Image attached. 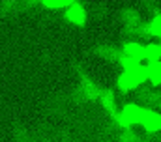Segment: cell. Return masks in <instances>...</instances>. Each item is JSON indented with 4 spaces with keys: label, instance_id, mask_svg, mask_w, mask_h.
<instances>
[{
    "label": "cell",
    "instance_id": "1",
    "mask_svg": "<svg viewBox=\"0 0 161 142\" xmlns=\"http://www.w3.org/2000/svg\"><path fill=\"white\" fill-rule=\"evenodd\" d=\"M120 66L124 68L120 77H118V90L120 92H131V90L139 88L146 80V77H148L146 66H142V64H137V62L122 58Z\"/></svg>",
    "mask_w": 161,
    "mask_h": 142
},
{
    "label": "cell",
    "instance_id": "2",
    "mask_svg": "<svg viewBox=\"0 0 161 142\" xmlns=\"http://www.w3.org/2000/svg\"><path fill=\"white\" fill-rule=\"evenodd\" d=\"M122 23H124V28L129 32V34L133 36H144V21H142V17L137 13V11H133V9H125L124 13H122Z\"/></svg>",
    "mask_w": 161,
    "mask_h": 142
},
{
    "label": "cell",
    "instance_id": "3",
    "mask_svg": "<svg viewBox=\"0 0 161 142\" xmlns=\"http://www.w3.org/2000/svg\"><path fill=\"white\" fill-rule=\"evenodd\" d=\"M139 125H142L148 133H161V114L156 112V110H150V108L142 106V114H141Z\"/></svg>",
    "mask_w": 161,
    "mask_h": 142
},
{
    "label": "cell",
    "instance_id": "4",
    "mask_svg": "<svg viewBox=\"0 0 161 142\" xmlns=\"http://www.w3.org/2000/svg\"><path fill=\"white\" fill-rule=\"evenodd\" d=\"M99 90L101 86H97L90 77L82 75L79 82V94L84 101H97V96H99Z\"/></svg>",
    "mask_w": 161,
    "mask_h": 142
},
{
    "label": "cell",
    "instance_id": "5",
    "mask_svg": "<svg viewBox=\"0 0 161 142\" xmlns=\"http://www.w3.org/2000/svg\"><path fill=\"white\" fill-rule=\"evenodd\" d=\"M66 21L71 23V25H77V26H82L86 23V9L82 8V4L77 2V0H71V4L66 8Z\"/></svg>",
    "mask_w": 161,
    "mask_h": 142
},
{
    "label": "cell",
    "instance_id": "6",
    "mask_svg": "<svg viewBox=\"0 0 161 142\" xmlns=\"http://www.w3.org/2000/svg\"><path fill=\"white\" fill-rule=\"evenodd\" d=\"M120 49H122V58H125V60H131V62H137V64H141L144 60V47L137 41H125Z\"/></svg>",
    "mask_w": 161,
    "mask_h": 142
},
{
    "label": "cell",
    "instance_id": "7",
    "mask_svg": "<svg viewBox=\"0 0 161 142\" xmlns=\"http://www.w3.org/2000/svg\"><path fill=\"white\" fill-rule=\"evenodd\" d=\"M141 99L146 103V108L150 110H159L161 108V92L156 88V86H148V88H142L141 90Z\"/></svg>",
    "mask_w": 161,
    "mask_h": 142
},
{
    "label": "cell",
    "instance_id": "8",
    "mask_svg": "<svg viewBox=\"0 0 161 142\" xmlns=\"http://www.w3.org/2000/svg\"><path fill=\"white\" fill-rule=\"evenodd\" d=\"M97 103L103 106V110L109 112L111 118L118 114L116 101H114V92H113V90H109V88H101V90H99V96H97Z\"/></svg>",
    "mask_w": 161,
    "mask_h": 142
},
{
    "label": "cell",
    "instance_id": "9",
    "mask_svg": "<svg viewBox=\"0 0 161 142\" xmlns=\"http://www.w3.org/2000/svg\"><path fill=\"white\" fill-rule=\"evenodd\" d=\"M96 54L105 58V60H111V62H118L122 60V49L118 45H113V43H103L96 49Z\"/></svg>",
    "mask_w": 161,
    "mask_h": 142
},
{
    "label": "cell",
    "instance_id": "10",
    "mask_svg": "<svg viewBox=\"0 0 161 142\" xmlns=\"http://www.w3.org/2000/svg\"><path fill=\"white\" fill-rule=\"evenodd\" d=\"M144 36H154V37L161 39V11L159 9H156L154 19L144 26Z\"/></svg>",
    "mask_w": 161,
    "mask_h": 142
},
{
    "label": "cell",
    "instance_id": "11",
    "mask_svg": "<svg viewBox=\"0 0 161 142\" xmlns=\"http://www.w3.org/2000/svg\"><path fill=\"white\" fill-rule=\"evenodd\" d=\"M144 60H148V64H158L161 62V49L156 43H148L144 47Z\"/></svg>",
    "mask_w": 161,
    "mask_h": 142
},
{
    "label": "cell",
    "instance_id": "12",
    "mask_svg": "<svg viewBox=\"0 0 161 142\" xmlns=\"http://www.w3.org/2000/svg\"><path fill=\"white\" fill-rule=\"evenodd\" d=\"M146 73H148L146 80H150L152 86H159L161 84V62H158V64H148L146 66Z\"/></svg>",
    "mask_w": 161,
    "mask_h": 142
},
{
    "label": "cell",
    "instance_id": "13",
    "mask_svg": "<svg viewBox=\"0 0 161 142\" xmlns=\"http://www.w3.org/2000/svg\"><path fill=\"white\" fill-rule=\"evenodd\" d=\"M118 140L120 142H141V135L137 131H133V129H120Z\"/></svg>",
    "mask_w": 161,
    "mask_h": 142
},
{
    "label": "cell",
    "instance_id": "14",
    "mask_svg": "<svg viewBox=\"0 0 161 142\" xmlns=\"http://www.w3.org/2000/svg\"><path fill=\"white\" fill-rule=\"evenodd\" d=\"M71 4V0H43L40 2L41 8H53V9H66Z\"/></svg>",
    "mask_w": 161,
    "mask_h": 142
},
{
    "label": "cell",
    "instance_id": "15",
    "mask_svg": "<svg viewBox=\"0 0 161 142\" xmlns=\"http://www.w3.org/2000/svg\"><path fill=\"white\" fill-rule=\"evenodd\" d=\"M159 49H161V43H159Z\"/></svg>",
    "mask_w": 161,
    "mask_h": 142
}]
</instances>
